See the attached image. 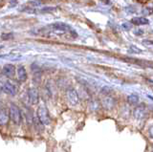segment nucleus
<instances>
[{"label":"nucleus","instance_id":"nucleus-1","mask_svg":"<svg viewBox=\"0 0 153 152\" xmlns=\"http://www.w3.org/2000/svg\"><path fill=\"white\" fill-rule=\"evenodd\" d=\"M37 118L40 122L44 125H49L51 123V117L45 106H40L37 110Z\"/></svg>","mask_w":153,"mask_h":152},{"label":"nucleus","instance_id":"nucleus-2","mask_svg":"<svg viewBox=\"0 0 153 152\" xmlns=\"http://www.w3.org/2000/svg\"><path fill=\"white\" fill-rule=\"evenodd\" d=\"M10 118L11 120L16 123V125H19L21 122L22 117H21V113L19 108L16 105V104H11L10 106Z\"/></svg>","mask_w":153,"mask_h":152},{"label":"nucleus","instance_id":"nucleus-3","mask_svg":"<svg viewBox=\"0 0 153 152\" xmlns=\"http://www.w3.org/2000/svg\"><path fill=\"white\" fill-rule=\"evenodd\" d=\"M66 96H67V99H68V102L71 105H76V104L79 103V94L78 92L76 91V89L74 88H70L67 90L66 92Z\"/></svg>","mask_w":153,"mask_h":152},{"label":"nucleus","instance_id":"nucleus-4","mask_svg":"<svg viewBox=\"0 0 153 152\" xmlns=\"http://www.w3.org/2000/svg\"><path fill=\"white\" fill-rule=\"evenodd\" d=\"M28 96L29 101L33 105H36L39 102V93H38V90L35 87H32L28 90Z\"/></svg>","mask_w":153,"mask_h":152},{"label":"nucleus","instance_id":"nucleus-5","mask_svg":"<svg viewBox=\"0 0 153 152\" xmlns=\"http://www.w3.org/2000/svg\"><path fill=\"white\" fill-rule=\"evenodd\" d=\"M133 116L136 120H143L146 116V108L145 105H139L133 111Z\"/></svg>","mask_w":153,"mask_h":152},{"label":"nucleus","instance_id":"nucleus-6","mask_svg":"<svg viewBox=\"0 0 153 152\" xmlns=\"http://www.w3.org/2000/svg\"><path fill=\"white\" fill-rule=\"evenodd\" d=\"M128 62H132L138 64L140 66H143V67H149V68H153V61H148V60H143V59H131V58H127L124 59Z\"/></svg>","mask_w":153,"mask_h":152},{"label":"nucleus","instance_id":"nucleus-7","mask_svg":"<svg viewBox=\"0 0 153 152\" xmlns=\"http://www.w3.org/2000/svg\"><path fill=\"white\" fill-rule=\"evenodd\" d=\"M51 28L55 29L56 31H59V32H69L71 34V32L73 31L71 29V27L69 25L65 24V23H61V22H56L54 23V24L50 25Z\"/></svg>","mask_w":153,"mask_h":152},{"label":"nucleus","instance_id":"nucleus-8","mask_svg":"<svg viewBox=\"0 0 153 152\" xmlns=\"http://www.w3.org/2000/svg\"><path fill=\"white\" fill-rule=\"evenodd\" d=\"M1 88L5 93L10 95V96H14V95L16 94V88L14 87V85H13L11 82H9L2 83Z\"/></svg>","mask_w":153,"mask_h":152},{"label":"nucleus","instance_id":"nucleus-9","mask_svg":"<svg viewBox=\"0 0 153 152\" xmlns=\"http://www.w3.org/2000/svg\"><path fill=\"white\" fill-rule=\"evenodd\" d=\"M2 73L5 77L7 78H13L14 76V73H16V67L13 64H6L3 67Z\"/></svg>","mask_w":153,"mask_h":152},{"label":"nucleus","instance_id":"nucleus-10","mask_svg":"<svg viewBox=\"0 0 153 152\" xmlns=\"http://www.w3.org/2000/svg\"><path fill=\"white\" fill-rule=\"evenodd\" d=\"M115 105V99L111 97H105L102 99V106L106 110H111Z\"/></svg>","mask_w":153,"mask_h":152},{"label":"nucleus","instance_id":"nucleus-11","mask_svg":"<svg viewBox=\"0 0 153 152\" xmlns=\"http://www.w3.org/2000/svg\"><path fill=\"white\" fill-rule=\"evenodd\" d=\"M17 78L22 82H26V80H27L28 76H27V72H26L25 67H23V66H20V67L17 69Z\"/></svg>","mask_w":153,"mask_h":152},{"label":"nucleus","instance_id":"nucleus-12","mask_svg":"<svg viewBox=\"0 0 153 152\" xmlns=\"http://www.w3.org/2000/svg\"><path fill=\"white\" fill-rule=\"evenodd\" d=\"M131 23L134 25H147L149 20L146 17H134L131 19Z\"/></svg>","mask_w":153,"mask_h":152},{"label":"nucleus","instance_id":"nucleus-13","mask_svg":"<svg viewBox=\"0 0 153 152\" xmlns=\"http://www.w3.org/2000/svg\"><path fill=\"white\" fill-rule=\"evenodd\" d=\"M9 118H10V115H8L7 111H5L4 109H1V111H0V123H1L2 125H7L9 122Z\"/></svg>","mask_w":153,"mask_h":152},{"label":"nucleus","instance_id":"nucleus-14","mask_svg":"<svg viewBox=\"0 0 153 152\" xmlns=\"http://www.w3.org/2000/svg\"><path fill=\"white\" fill-rule=\"evenodd\" d=\"M139 101H140V98H139L137 94H131L127 97V102L131 105H137L139 103Z\"/></svg>","mask_w":153,"mask_h":152},{"label":"nucleus","instance_id":"nucleus-15","mask_svg":"<svg viewBox=\"0 0 153 152\" xmlns=\"http://www.w3.org/2000/svg\"><path fill=\"white\" fill-rule=\"evenodd\" d=\"M56 10V7H45V8H42L41 10H39V13H52V12H55Z\"/></svg>","mask_w":153,"mask_h":152},{"label":"nucleus","instance_id":"nucleus-16","mask_svg":"<svg viewBox=\"0 0 153 152\" xmlns=\"http://www.w3.org/2000/svg\"><path fill=\"white\" fill-rule=\"evenodd\" d=\"M112 91H113V89L111 87H109V86H107V85H105V86H103L102 88V90H100V93H102L104 95H109L110 93H112Z\"/></svg>","mask_w":153,"mask_h":152},{"label":"nucleus","instance_id":"nucleus-17","mask_svg":"<svg viewBox=\"0 0 153 152\" xmlns=\"http://www.w3.org/2000/svg\"><path fill=\"white\" fill-rule=\"evenodd\" d=\"M142 13L145 16H150L153 13V8H150V7H146L145 9H143L142 11Z\"/></svg>","mask_w":153,"mask_h":152},{"label":"nucleus","instance_id":"nucleus-18","mask_svg":"<svg viewBox=\"0 0 153 152\" xmlns=\"http://www.w3.org/2000/svg\"><path fill=\"white\" fill-rule=\"evenodd\" d=\"M13 37V34L12 33H9V34H2L1 35V39L2 40H9V39H12Z\"/></svg>","mask_w":153,"mask_h":152},{"label":"nucleus","instance_id":"nucleus-19","mask_svg":"<svg viewBox=\"0 0 153 152\" xmlns=\"http://www.w3.org/2000/svg\"><path fill=\"white\" fill-rule=\"evenodd\" d=\"M131 27H132V24H131V23H129V22L123 23V28H124V29H126V31L130 30V29H131Z\"/></svg>","mask_w":153,"mask_h":152},{"label":"nucleus","instance_id":"nucleus-20","mask_svg":"<svg viewBox=\"0 0 153 152\" xmlns=\"http://www.w3.org/2000/svg\"><path fill=\"white\" fill-rule=\"evenodd\" d=\"M17 5V0H10V7L13 8Z\"/></svg>","mask_w":153,"mask_h":152},{"label":"nucleus","instance_id":"nucleus-21","mask_svg":"<svg viewBox=\"0 0 153 152\" xmlns=\"http://www.w3.org/2000/svg\"><path fill=\"white\" fill-rule=\"evenodd\" d=\"M130 50H132L133 52H135V53H137V52H138V53H141V52H142L140 49L135 48V47H134V46H131V47H130Z\"/></svg>","mask_w":153,"mask_h":152},{"label":"nucleus","instance_id":"nucleus-22","mask_svg":"<svg viewBox=\"0 0 153 152\" xmlns=\"http://www.w3.org/2000/svg\"><path fill=\"white\" fill-rule=\"evenodd\" d=\"M148 132H149V136L153 139V125L150 126V128H149V130H148Z\"/></svg>","mask_w":153,"mask_h":152},{"label":"nucleus","instance_id":"nucleus-23","mask_svg":"<svg viewBox=\"0 0 153 152\" xmlns=\"http://www.w3.org/2000/svg\"><path fill=\"white\" fill-rule=\"evenodd\" d=\"M137 1L139 2V3H142V4H143V3H146L148 0H137Z\"/></svg>","mask_w":153,"mask_h":152},{"label":"nucleus","instance_id":"nucleus-24","mask_svg":"<svg viewBox=\"0 0 153 152\" xmlns=\"http://www.w3.org/2000/svg\"><path fill=\"white\" fill-rule=\"evenodd\" d=\"M143 44H153V41H143Z\"/></svg>","mask_w":153,"mask_h":152},{"label":"nucleus","instance_id":"nucleus-25","mask_svg":"<svg viewBox=\"0 0 153 152\" xmlns=\"http://www.w3.org/2000/svg\"><path fill=\"white\" fill-rule=\"evenodd\" d=\"M148 98H149L150 99H152V101H153V97H151V96H148Z\"/></svg>","mask_w":153,"mask_h":152},{"label":"nucleus","instance_id":"nucleus-26","mask_svg":"<svg viewBox=\"0 0 153 152\" xmlns=\"http://www.w3.org/2000/svg\"><path fill=\"white\" fill-rule=\"evenodd\" d=\"M152 152H153V149H152Z\"/></svg>","mask_w":153,"mask_h":152}]
</instances>
